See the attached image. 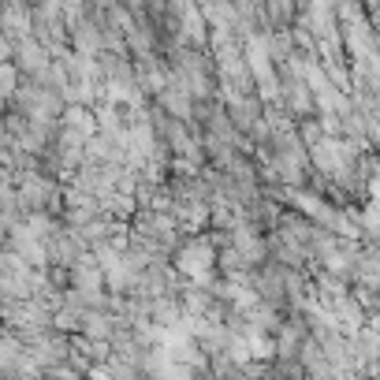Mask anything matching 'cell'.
Listing matches in <instances>:
<instances>
[{
  "label": "cell",
  "mask_w": 380,
  "mask_h": 380,
  "mask_svg": "<svg viewBox=\"0 0 380 380\" xmlns=\"http://www.w3.org/2000/svg\"><path fill=\"white\" fill-rule=\"evenodd\" d=\"M209 265H213V246L205 243V239L190 243L187 254H179V269H183L187 276H194L198 283H205V276H209Z\"/></svg>",
  "instance_id": "cell-1"
},
{
  "label": "cell",
  "mask_w": 380,
  "mask_h": 380,
  "mask_svg": "<svg viewBox=\"0 0 380 380\" xmlns=\"http://www.w3.org/2000/svg\"><path fill=\"white\" fill-rule=\"evenodd\" d=\"M313 157H317V164H321L324 171H332V176H340V171H343V153H340V145H335V142H321L313 150Z\"/></svg>",
  "instance_id": "cell-2"
},
{
  "label": "cell",
  "mask_w": 380,
  "mask_h": 380,
  "mask_svg": "<svg viewBox=\"0 0 380 380\" xmlns=\"http://www.w3.org/2000/svg\"><path fill=\"white\" fill-rule=\"evenodd\" d=\"M164 105H168L171 112H179V116H187V112H190V105H187V93L183 90H168V93H164Z\"/></svg>",
  "instance_id": "cell-3"
},
{
  "label": "cell",
  "mask_w": 380,
  "mask_h": 380,
  "mask_svg": "<svg viewBox=\"0 0 380 380\" xmlns=\"http://www.w3.org/2000/svg\"><path fill=\"white\" fill-rule=\"evenodd\" d=\"M373 194L380 198V164H377V179H373Z\"/></svg>",
  "instance_id": "cell-4"
}]
</instances>
